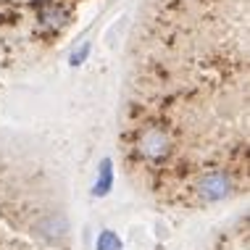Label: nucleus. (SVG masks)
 Here are the masks:
<instances>
[{"instance_id":"1","label":"nucleus","mask_w":250,"mask_h":250,"mask_svg":"<svg viewBox=\"0 0 250 250\" xmlns=\"http://www.w3.org/2000/svg\"><path fill=\"white\" fill-rule=\"evenodd\" d=\"M69 224L56 211L21 221L0 206V250H66Z\"/></svg>"},{"instance_id":"2","label":"nucleus","mask_w":250,"mask_h":250,"mask_svg":"<svg viewBox=\"0 0 250 250\" xmlns=\"http://www.w3.org/2000/svg\"><path fill=\"white\" fill-rule=\"evenodd\" d=\"M37 19L45 29H61L69 19V8L61 0H37Z\"/></svg>"},{"instance_id":"4","label":"nucleus","mask_w":250,"mask_h":250,"mask_svg":"<svg viewBox=\"0 0 250 250\" xmlns=\"http://www.w3.org/2000/svg\"><path fill=\"white\" fill-rule=\"evenodd\" d=\"M98 250H121V240L116 237L113 232H100V237H98Z\"/></svg>"},{"instance_id":"3","label":"nucleus","mask_w":250,"mask_h":250,"mask_svg":"<svg viewBox=\"0 0 250 250\" xmlns=\"http://www.w3.org/2000/svg\"><path fill=\"white\" fill-rule=\"evenodd\" d=\"M111 161H103L100 164V179H98V185H95V195H105L108 190H111Z\"/></svg>"},{"instance_id":"5","label":"nucleus","mask_w":250,"mask_h":250,"mask_svg":"<svg viewBox=\"0 0 250 250\" xmlns=\"http://www.w3.org/2000/svg\"><path fill=\"white\" fill-rule=\"evenodd\" d=\"M87 56H90V45H79V50H74V53H71L69 63H71V66H82Z\"/></svg>"}]
</instances>
